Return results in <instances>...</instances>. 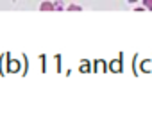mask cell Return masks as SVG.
<instances>
[{
	"instance_id": "obj_1",
	"label": "cell",
	"mask_w": 152,
	"mask_h": 125,
	"mask_svg": "<svg viewBox=\"0 0 152 125\" xmlns=\"http://www.w3.org/2000/svg\"><path fill=\"white\" fill-rule=\"evenodd\" d=\"M39 9H41V11H54V4H50V2H43V4L39 6Z\"/></svg>"
},
{
	"instance_id": "obj_2",
	"label": "cell",
	"mask_w": 152,
	"mask_h": 125,
	"mask_svg": "<svg viewBox=\"0 0 152 125\" xmlns=\"http://www.w3.org/2000/svg\"><path fill=\"white\" fill-rule=\"evenodd\" d=\"M143 7L148 9V11H152V0H143Z\"/></svg>"
},
{
	"instance_id": "obj_5",
	"label": "cell",
	"mask_w": 152,
	"mask_h": 125,
	"mask_svg": "<svg viewBox=\"0 0 152 125\" xmlns=\"http://www.w3.org/2000/svg\"><path fill=\"white\" fill-rule=\"evenodd\" d=\"M129 2H131V4H134V2H136V0H129Z\"/></svg>"
},
{
	"instance_id": "obj_4",
	"label": "cell",
	"mask_w": 152,
	"mask_h": 125,
	"mask_svg": "<svg viewBox=\"0 0 152 125\" xmlns=\"http://www.w3.org/2000/svg\"><path fill=\"white\" fill-rule=\"evenodd\" d=\"M54 9H63V4H61V2H56V4H54Z\"/></svg>"
},
{
	"instance_id": "obj_3",
	"label": "cell",
	"mask_w": 152,
	"mask_h": 125,
	"mask_svg": "<svg viewBox=\"0 0 152 125\" xmlns=\"http://www.w3.org/2000/svg\"><path fill=\"white\" fill-rule=\"evenodd\" d=\"M68 11H83V7H81V6H73V4H72V6H68Z\"/></svg>"
}]
</instances>
